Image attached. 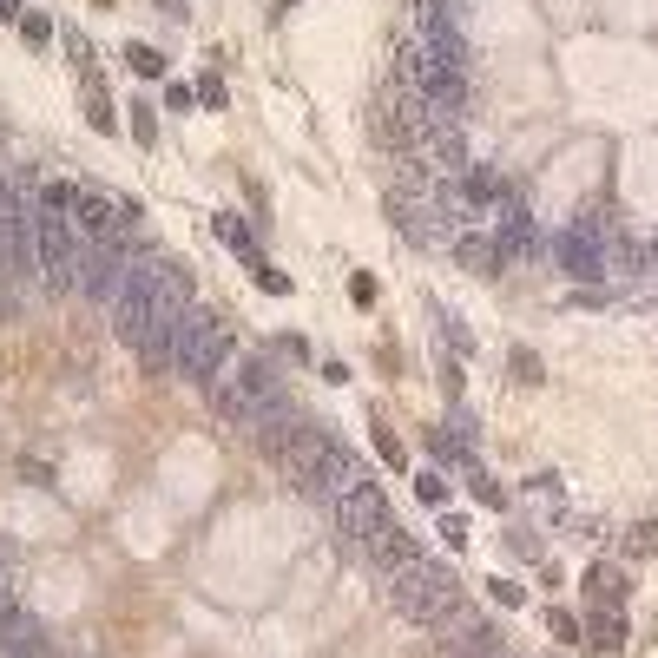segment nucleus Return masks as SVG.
Returning <instances> with one entry per match:
<instances>
[{
  "instance_id": "f257e3e1",
  "label": "nucleus",
  "mask_w": 658,
  "mask_h": 658,
  "mask_svg": "<svg viewBox=\"0 0 658 658\" xmlns=\"http://www.w3.org/2000/svg\"><path fill=\"white\" fill-rule=\"evenodd\" d=\"M211 408H218L224 422L264 435L270 448H283V428L297 422V415H290V395H283V382H277V369L244 362V356H231L218 376H211Z\"/></svg>"
},
{
  "instance_id": "f03ea898",
  "label": "nucleus",
  "mask_w": 658,
  "mask_h": 658,
  "mask_svg": "<svg viewBox=\"0 0 658 658\" xmlns=\"http://www.w3.org/2000/svg\"><path fill=\"white\" fill-rule=\"evenodd\" d=\"M389 599H395L402 619H415V626H441V619L461 606V580L448 573V566H435V560H415V566H402V573L389 580Z\"/></svg>"
},
{
  "instance_id": "7ed1b4c3",
  "label": "nucleus",
  "mask_w": 658,
  "mask_h": 658,
  "mask_svg": "<svg viewBox=\"0 0 658 658\" xmlns=\"http://www.w3.org/2000/svg\"><path fill=\"white\" fill-rule=\"evenodd\" d=\"M33 251H40V283L53 297H66L79 283V231H73V204H47L33 211Z\"/></svg>"
},
{
  "instance_id": "20e7f679",
  "label": "nucleus",
  "mask_w": 658,
  "mask_h": 658,
  "mask_svg": "<svg viewBox=\"0 0 658 658\" xmlns=\"http://www.w3.org/2000/svg\"><path fill=\"white\" fill-rule=\"evenodd\" d=\"M231 356H237V349H231V329H224V316L185 310V323H178V376L211 389V376H218Z\"/></svg>"
},
{
  "instance_id": "39448f33",
  "label": "nucleus",
  "mask_w": 658,
  "mask_h": 658,
  "mask_svg": "<svg viewBox=\"0 0 658 658\" xmlns=\"http://www.w3.org/2000/svg\"><path fill=\"white\" fill-rule=\"evenodd\" d=\"M606 224H566V231H553V264L566 270V277H580V283H606Z\"/></svg>"
},
{
  "instance_id": "423d86ee",
  "label": "nucleus",
  "mask_w": 658,
  "mask_h": 658,
  "mask_svg": "<svg viewBox=\"0 0 658 658\" xmlns=\"http://www.w3.org/2000/svg\"><path fill=\"white\" fill-rule=\"evenodd\" d=\"M139 224V211H126L106 191H73V231L79 244H126V231Z\"/></svg>"
},
{
  "instance_id": "0eeeda50",
  "label": "nucleus",
  "mask_w": 658,
  "mask_h": 658,
  "mask_svg": "<svg viewBox=\"0 0 658 658\" xmlns=\"http://www.w3.org/2000/svg\"><path fill=\"white\" fill-rule=\"evenodd\" d=\"M382 527H389V494H382L376 481H362L356 494H343V501H336V533H343L349 547H369Z\"/></svg>"
},
{
  "instance_id": "6e6552de",
  "label": "nucleus",
  "mask_w": 658,
  "mask_h": 658,
  "mask_svg": "<svg viewBox=\"0 0 658 658\" xmlns=\"http://www.w3.org/2000/svg\"><path fill=\"white\" fill-rule=\"evenodd\" d=\"M441 658H494V632H487V619L461 599L448 619H441Z\"/></svg>"
},
{
  "instance_id": "1a4fd4ad",
  "label": "nucleus",
  "mask_w": 658,
  "mask_h": 658,
  "mask_svg": "<svg viewBox=\"0 0 658 658\" xmlns=\"http://www.w3.org/2000/svg\"><path fill=\"white\" fill-rule=\"evenodd\" d=\"M362 487V468H356V455H349V448H336V441H329V455L316 461V481H310V501H343V494H356Z\"/></svg>"
},
{
  "instance_id": "9d476101",
  "label": "nucleus",
  "mask_w": 658,
  "mask_h": 658,
  "mask_svg": "<svg viewBox=\"0 0 658 658\" xmlns=\"http://www.w3.org/2000/svg\"><path fill=\"white\" fill-rule=\"evenodd\" d=\"M362 553H369V560H376L382 573H389V580L402 573V566H415V560H422V553H415V540H408V527H395V520H389V527H382Z\"/></svg>"
},
{
  "instance_id": "9b49d317",
  "label": "nucleus",
  "mask_w": 658,
  "mask_h": 658,
  "mask_svg": "<svg viewBox=\"0 0 658 658\" xmlns=\"http://www.w3.org/2000/svg\"><path fill=\"white\" fill-rule=\"evenodd\" d=\"M586 632H593V652H619V645H626V619H619V606H599L593 619H586Z\"/></svg>"
},
{
  "instance_id": "f8f14e48",
  "label": "nucleus",
  "mask_w": 658,
  "mask_h": 658,
  "mask_svg": "<svg viewBox=\"0 0 658 658\" xmlns=\"http://www.w3.org/2000/svg\"><path fill=\"white\" fill-rule=\"evenodd\" d=\"M586 593H593L599 606H619V599H626V580H619L612 566H593V573H586Z\"/></svg>"
},
{
  "instance_id": "ddd939ff",
  "label": "nucleus",
  "mask_w": 658,
  "mask_h": 658,
  "mask_svg": "<svg viewBox=\"0 0 658 658\" xmlns=\"http://www.w3.org/2000/svg\"><path fill=\"white\" fill-rule=\"evenodd\" d=\"M218 244H231L237 257H257V244H251V231H244V218H237V211H224V218H218Z\"/></svg>"
},
{
  "instance_id": "4468645a",
  "label": "nucleus",
  "mask_w": 658,
  "mask_h": 658,
  "mask_svg": "<svg viewBox=\"0 0 658 658\" xmlns=\"http://www.w3.org/2000/svg\"><path fill=\"white\" fill-rule=\"evenodd\" d=\"M126 66H132L139 79H158V73H165V53H152V47H139V40H132V47H126Z\"/></svg>"
},
{
  "instance_id": "2eb2a0df",
  "label": "nucleus",
  "mask_w": 658,
  "mask_h": 658,
  "mask_svg": "<svg viewBox=\"0 0 658 658\" xmlns=\"http://www.w3.org/2000/svg\"><path fill=\"white\" fill-rule=\"evenodd\" d=\"M455 257H461V264H474V270H487L494 257H501V244H481V237H461V244H455Z\"/></svg>"
},
{
  "instance_id": "dca6fc26",
  "label": "nucleus",
  "mask_w": 658,
  "mask_h": 658,
  "mask_svg": "<svg viewBox=\"0 0 658 658\" xmlns=\"http://www.w3.org/2000/svg\"><path fill=\"white\" fill-rule=\"evenodd\" d=\"M632 553H639V560H652L658 553V520H639V527H632V540H626Z\"/></svg>"
},
{
  "instance_id": "f3484780",
  "label": "nucleus",
  "mask_w": 658,
  "mask_h": 658,
  "mask_svg": "<svg viewBox=\"0 0 658 658\" xmlns=\"http://www.w3.org/2000/svg\"><path fill=\"white\" fill-rule=\"evenodd\" d=\"M547 632L560 645H573V639H580V619H573V612H547Z\"/></svg>"
},
{
  "instance_id": "a211bd4d",
  "label": "nucleus",
  "mask_w": 658,
  "mask_h": 658,
  "mask_svg": "<svg viewBox=\"0 0 658 658\" xmlns=\"http://www.w3.org/2000/svg\"><path fill=\"white\" fill-rule=\"evenodd\" d=\"M415 494H422L428 507H441L448 501V481H441V474H415Z\"/></svg>"
},
{
  "instance_id": "6ab92c4d",
  "label": "nucleus",
  "mask_w": 658,
  "mask_h": 658,
  "mask_svg": "<svg viewBox=\"0 0 658 658\" xmlns=\"http://www.w3.org/2000/svg\"><path fill=\"white\" fill-rule=\"evenodd\" d=\"M257 283H264L270 297H283V290H290V277H283V270H270V264H257Z\"/></svg>"
},
{
  "instance_id": "aec40b11",
  "label": "nucleus",
  "mask_w": 658,
  "mask_h": 658,
  "mask_svg": "<svg viewBox=\"0 0 658 658\" xmlns=\"http://www.w3.org/2000/svg\"><path fill=\"white\" fill-rule=\"evenodd\" d=\"M514 376H520V382H527V389H533V382H540V362H533V356H527V349H514Z\"/></svg>"
},
{
  "instance_id": "412c9836",
  "label": "nucleus",
  "mask_w": 658,
  "mask_h": 658,
  "mask_svg": "<svg viewBox=\"0 0 658 658\" xmlns=\"http://www.w3.org/2000/svg\"><path fill=\"white\" fill-rule=\"evenodd\" d=\"M487 593L501 599V606H507V612H514V606H520V599H527V593H520V586H514V580H494V586H487Z\"/></svg>"
},
{
  "instance_id": "4be33fe9",
  "label": "nucleus",
  "mask_w": 658,
  "mask_h": 658,
  "mask_svg": "<svg viewBox=\"0 0 658 658\" xmlns=\"http://www.w3.org/2000/svg\"><path fill=\"white\" fill-rule=\"evenodd\" d=\"M20 33H27V40H47L53 27H47V14H20Z\"/></svg>"
},
{
  "instance_id": "5701e85b",
  "label": "nucleus",
  "mask_w": 658,
  "mask_h": 658,
  "mask_svg": "<svg viewBox=\"0 0 658 658\" xmlns=\"http://www.w3.org/2000/svg\"><path fill=\"white\" fill-rule=\"evenodd\" d=\"M441 540L448 547H468V520H441Z\"/></svg>"
},
{
  "instance_id": "b1692460",
  "label": "nucleus",
  "mask_w": 658,
  "mask_h": 658,
  "mask_svg": "<svg viewBox=\"0 0 658 658\" xmlns=\"http://www.w3.org/2000/svg\"><path fill=\"white\" fill-rule=\"evenodd\" d=\"M165 106H172V112H191V106H198V93H191V86H172V93H165Z\"/></svg>"
},
{
  "instance_id": "393cba45",
  "label": "nucleus",
  "mask_w": 658,
  "mask_h": 658,
  "mask_svg": "<svg viewBox=\"0 0 658 658\" xmlns=\"http://www.w3.org/2000/svg\"><path fill=\"white\" fill-rule=\"evenodd\" d=\"M158 7H165L172 20H185V14H191V0H158Z\"/></svg>"
},
{
  "instance_id": "a878e982",
  "label": "nucleus",
  "mask_w": 658,
  "mask_h": 658,
  "mask_svg": "<svg viewBox=\"0 0 658 658\" xmlns=\"http://www.w3.org/2000/svg\"><path fill=\"white\" fill-rule=\"evenodd\" d=\"M0 20H20V0H0Z\"/></svg>"
},
{
  "instance_id": "bb28decb",
  "label": "nucleus",
  "mask_w": 658,
  "mask_h": 658,
  "mask_svg": "<svg viewBox=\"0 0 658 658\" xmlns=\"http://www.w3.org/2000/svg\"><path fill=\"white\" fill-rule=\"evenodd\" d=\"M645 264H658V237H652V251H645Z\"/></svg>"
},
{
  "instance_id": "cd10ccee",
  "label": "nucleus",
  "mask_w": 658,
  "mask_h": 658,
  "mask_svg": "<svg viewBox=\"0 0 658 658\" xmlns=\"http://www.w3.org/2000/svg\"><path fill=\"white\" fill-rule=\"evenodd\" d=\"M290 7H297V0H277V14H290Z\"/></svg>"
},
{
  "instance_id": "c85d7f7f",
  "label": "nucleus",
  "mask_w": 658,
  "mask_h": 658,
  "mask_svg": "<svg viewBox=\"0 0 658 658\" xmlns=\"http://www.w3.org/2000/svg\"><path fill=\"white\" fill-rule=\"evenodd\" d=\"M40 658H53V652H40Z\"/></svg>"
}]
</instances>
